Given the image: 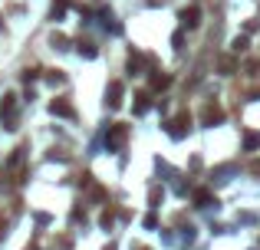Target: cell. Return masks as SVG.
<instances>
[{"instance_id": "cell-2", "label": "cell", "mask_w": 260, "mask_h": 250, "mask_svg": "<svg viewBox=\"0 0 260 250\" xmlns=\"http://www.w3.org/2000/svg\"><path fill=\"white\" fill-rule=\"evenodd\" d=\"M188 129H191V115H188V112H181L174 122H168V135H172V139H184Z\"/></svg>"}, {"instance_id": "cell-17", "label": "cell", "mask_w": 260, "mask_h": 250, "mask_svg": "<svg viewBox=\"0 0 260 250\" xmlns=\"http://www.w3.org/2000/svg\"><path fill=\"white\" fill-rule=\"evenodd\" d=\"M250 171H254V174H260V158H257L254 165H250Z\"/></svg>"}, {"instance_id": "cell-1", "label": "cell", "mask_w": 260, "mask_h": 250, "mask_svg": "<svg viewBox=\"0 0 260 250\" xmlns=\"http://www.w3.org/2000/svg\"><path fill=\"white\" fill-rule=\"evenodd\" d=\"M125 135H129V129H125L122 122H112L109 132H106V148H109V152H119L122 141H125Z\"/></svg>"}, {"instance_id": "cell-3", "label": "cell", "mask_w": 260, "mask_h": 250, "mask_svg": "<svg viewBox=\"0 0 260 250\" xmlns=\"http://www.w3.org/2000/svg\"><path fill=\"white\" fill-rule=\"evenodd\" d=\"M221 119H224V109H221V106H214V102L201 112V122H204V125H217Z\"/></svg>"}, {"instance_id": "cell-9", "label": "cell", "mask_w": 260, "mask_h": 250, "mask_svg": "<svg viewBox=\"0 0 260 250\" xmlns=\"http://www.w3.org/2000/svg\"><path fill=\"white\" fill-rule=\"evenodd\" d=\"M66 7H69V0H53V20H63Z\"/></svg>"}, {"instance_id": "cell-5", "label": "cell", "mask_w": 260, "mask_h": 250, "mask_svg": "<svg viewBox=\"0 0 260 250\" xmlns=\"http://www.w3.org/2000/svg\"><path fill=\"white\" fill-rule=\"evenodd\" d=\"M201 23V10L198 7H184L181 10V27H198Z\"/></svg>"}, {"instance_id": "cell-10", "label": "cell", "mask_w": 260, "mask_h": 250, "mask_svg": "<svg viewBox=\"0 0 260 250\" xmlns=\"http://www.w3.org/2000/svg\"><path fill=\"white\" fill-rule=\"evenodd\" d=\"M152 86H155V89H168V86H172V76H162V73H155V76H152Z\"/></svg>"}, {"instance_id": "cell-16", "label": "cell", "mask_w": 260, "mask_h": 250, "mask_svg": "<svg viewBox=\"0 0 260 250\" xmlns=\"http://www.w3.org/2000/svg\"><path fill=\"white\" fill-rule=\"evenodd\" d=\"M172 43H174V50H181V43H184V33H181V30L172 36Z\"/></svg>"}, {"instance_id": "cell-4", "label": "cell", "mask_w": 260, "mask_h": 250, "mask_svg": "<svg viewBox=\"0 0 260 250\" xmlns=\"http://www.w3.org/2000/svg\"><path fill=\"white\" fill-rule=\"evenodd\" d=\"M50 112H53V115H59V119H73V115H76V112H73V106H69V102H63V99H53V102H50Z\"/></svg>"}, {"instance_id": "cell-12", "label": "cell", "mask_w": 260, "mask_h": 250, "mask_svg": "<svg viewBox=\"0 0 260 250\" xmlns=\"http://www.w3.org/2000/svg\"><path fill=\"white\" fill-rule=\"evenodd\" d=\"M99 224H102V227H112V224H116V214H112V211H106V214L99 218Z\"/></svg>"}, {"instance_id": "cell-13", "label": "cell", "mask_w": 260, "mask_h": 250, "mask_svg": "<svg viewBox=\"0 0 260 250\" xmlns=\"http://www.w3.org/2000/svg\"><path fill=\"white\" fill-rule=\"evenodd\" d=\"M79 53L86 56V59H92V56H96V46H89V43H79Z\"/></svg>"}, {"instance_id": "cell-8", "label": "cell", "mask_w": 260, "mask_h": 250, "mask_svg": "<svg viewBox=\"0 0 260 250\" xmlns=\"http://www.w3.org/2000/svg\"><path fill=\"white\" fill-rule=\"evenodd\" d=\"M260 148V132H244V152H257Z\"/></svg>"}, {"instance_id": "cell-18", "label": "cell", "mask_w": 260, "mask_h": 250, "mask_svg": "<svg viewBox=\"0 0 260 250\" xmlns=\"http://www.w3.org/2000/svg\"><path fill=\"white\" fill-rule=\"evenodd\" d=\"M254 99H260V92H254Z\"/></svg>"}, {"instance_id": "cell-6", "label": "cell", "mask_w": 260, "mask_h": 250, "mask_svg": "<svg viewBox=\"0 0 260 250\" xmlns=\"http://www.w3.org/2000/svg\"><path fill=\"white\" fill-rule=\"evenodd\" d=\"M106 102L112 106V109H116V106L122 102V83H112V86H109V92H106Z\"/></svg>"}, {"instance_id": "cell-11", "label": "cell", "mask_w": 260, "mask_h": 250, "mask_svg": "<svg viewBox=\"0 0 260 250\" xmlns=\"http://www.w3.org/2000/svg\"><path fill=\"white\" fill-rule=\"evenodd\" d=\"M231 46H234V53H244V50H247V36H237Z\"/></svg>"}, {"instance_id": "cell-14", "label": "cell", "mask_w": 260, "mask_h": 250, "mask_svg": "<svg viewBox=\"0 0 260 250\" xmlns=\"http://www.w3.org/2000/svg\"><path fill=\"white\" fill-rule=\"evenodd\" d=\"M135 112H148V96H139V102H135Z\"/></svg>"}, {"instance_id": "cell-15", "label": "cell", "mask_w": 260, "mask_h": 250, "mask_svg": "<svg viewBox=\"0 0 260 250\" xmlns=\"http://www.w3.org/2000/svg\"><path fill=\"white\" fill-rule=\"evenodd\" d=\"M129 69H132V73H139V69H142V56H132V59H129Z\"/></svg>"}, {"instance_id": "cell-7", "label": "cell", "mask_w": 260, "mask_h": 250, "mask_svg": "<svg viewBox=\"0 0 260 250\" xmlns=\"http://www.w3.org/2000/svg\"><path fill=\"white\" fill-rule=\"evenodd\" d=\"M195 204L198 207H211V204H217V201H214V194H211V191L198 188V191H195Z\"/></svg>"}]
</instances>
